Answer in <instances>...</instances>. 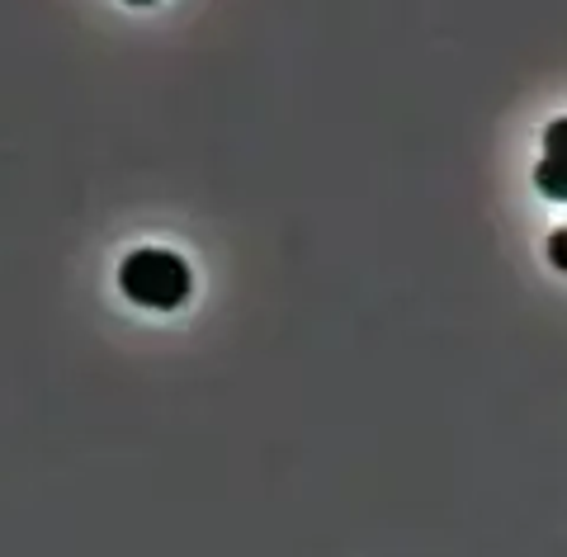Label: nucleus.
<instances>
[{"mask_svg": "<svg viewBox=\"0 0 567 557\" xmlns=\"http://www.w3.org/2000/svg\"><path fill=\"white\" fill-rule=\"evenodd\" d=\"M544 161H558L563 166V156H567V118H554L548 123V133H544Z\"/></svg>", "mask_w": 567, "mask_h": 557, "instance_id": "obj_3", "label": "nucleus"}, {"mask_svg": "<svg viewBox=\"0 0 567 557\" xmlns=\"http://www.w3.org/2000/svg\"><path fill=\"white\" fill-rule=\"evenodd\" d=\"M548 256H554L558 269H567V231H554V237H548Z\"/></svg>", "mask_w": 567, "mask_h": 557, "instance_id": "obj_4", "label": "nucleus"}, {"mask_svg": "<svg viewBox=\"0 0 567 557\" xmlns=\"http://www.w3.org/2000/svg\"><path fill=\"white\" fill-rule=\"evenodd\" d=\"M118 289L133 302H142V308L175 312V308H185L194 279H189V265L175 256V250L147 246V250H133V256L118 265Z\"/></svg>", "mask_w": 567, "mask_h": 557, "instance_id": "obj_1", "label": "nucleus"}, {"mask_svg": "<svg viewBox=\"0 0 567 557\" xmlns=\"http://www.w3.org/2000/svg\"><path fill=\"white\" fill-rule=\"evenodd\" d=\"M535 189L544 194V199H554V204L567 199V175H563L558 161H539L535 166Z\"/></svg>", "mask_w": 567, "mask_h": 557, "instance_id": "obj_2", "label": "nucleus"}, {"mask_svg": "<svg viewBox=\"0 0 567 557\" xmlns=\"http://www.w3.org/2000/svg\"><path fill=\"white\" fill-rule=\"evenodd\" d=\"M128 6H152V0H128Z\"/></svg>", "mask_w": 567, "mask_h": 557, "instance_id": "obj_5", "label": "nucleus"}]
</instances>
